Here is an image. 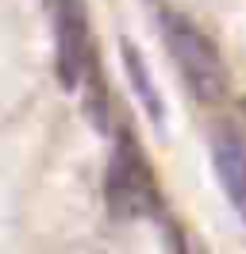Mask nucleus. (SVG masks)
<instances>
[{"label": "nucleus", "mask_w": 246, "mask_h": 254, "mask_svg": "<svg viewBox=\"0 0 246 254\" xmlns=\"http://www.w3.org/2000/svg\"><path fill=\"white\" fill-rule=\"evenodd\" d=\"M162 39H166V50L181 73L184 89L192 93V100H200V104L227 100L231 69L219 47L212 43V35L196 19H188L184 12H162Z\"/></svg>", "instance_id": "obj_1"}, {"label": "nucleus", "mask_w": 246, "mask_h": 254, "mask_svg": "<svg viewBox=\"0 0 246 254\" xmlns=\"http://www.w3.org/2000/svg\"><path fill=\"white\" fill-rule=\"evenodd\" d=\"M104 204L112 208L116 220H138V216H150L158 204V189H154V177L142 162L138 150L127 135H123L104 170Z\"/></svg>", "instance_id": "obj_2"}, {"label": "nucleus", "mask_w": 246, "mask_h": 254, "mask_svg": "<svg viewBox=\"0 0 246 254\" xmlns=\"http://www.w3.org/2000/svg\"><path fill=\"white\" fill-rule=\"evenodd\" d=\"M212 170L219 177V189L227 204L246 223V131L243 124H215L212 127Z\"/></svg>", "instance_id": "obj_3"}, {"label": "nucleus", "mask_w": 246, "mask_h": 254, "mask_svg": "<svg viewBox=\"0 0 246 254\" xmlns=\"http://www.w3.org/2000/svg\"><path fill=\"white\" fill-rule=\"evenodd\" d=\"M50 16H54V35H58V69L65 89H77L89 69V27L81 0H50Z\"/></svg>", "instance_id": "obj_4"}, {"label": "nucleus", "mask_w": 246, "mask_h": 254, "mask_svg": "<svg viewBox=\"0 0 246 254\" xmlns=\"http://www.w3.org/2000/svg\"><path fill=\"white\" fill-rule=\"evenodd\" d=\"M123 65H127V77H131V89L138 93V100H142V108H146V116H150L154 124H162L166 120V108H162V96H158V85H154L150 77V65L142 62V54H138L131 43H123Z\"/></svg>", "instance_id": "obj_5"}]
</instances>
